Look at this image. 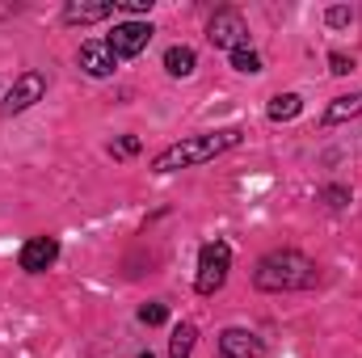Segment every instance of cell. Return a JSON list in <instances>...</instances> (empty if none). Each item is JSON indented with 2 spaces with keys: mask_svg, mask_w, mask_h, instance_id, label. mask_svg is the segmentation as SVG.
<instances>
[{
  "mask_svg": "<svg viewBox=\"0 0 362 358\" xmlns=\"http://www.w3.org/2000/svg\"><path fill=\"white\" fill-rule=\"evenodd\" d=\"M240 139H245V131H240V127H223V131L189 135V139H177V144H169L165 152H156L152 169H156V173H177V169L206 165V161H215V156H223V152L240 148Z\"/></svg>",
  "mask_w": 362,
  "mask_h": 358,
  "instance_id": "1",
  "label": "cell"
},
{
  "mask_svg": "<svg viewBox=\"0 0 362 358\" xmlns=\"http://www.w3.org/2000/svg\"><path fill=\"white\" fill-rule=\"evenodd\" d=\"M320 282V270L312 258H303L299 249H274L266 253L257 270H253V287L257 291H270V295H282V291H308Z\"/></svg>",
  "mask_w": 362,
  "mask_h": 358,
  "instance_id": "2",
  "label": "cell"
},
{
  "mask_svg": "<svg viewBox=\"0 0 362 358\" xmlns=\"http://www.w3.org/2000/svg\"><path fill=\"white\" fill-rule=\"evenodd\" d=\"M228 270H232V245L228 241H206L202 253H198V274H194L198 295H215L228 282Z\"/></svg>",
  "mask_w": 362,
  "mask_h": 358,
  "instance_id": "3",
  "label": "cell"
},
{
  "mask_svg": "<svg viewBox=\"0 0 362 358\" xmlns=\"http://www.w3.org/2000/svg\"><path fill=\"white\" fill-rule=\"evenodd\" d=\"M206 38L219 51H236V47H249V25H245V17L236 8H219L211 17V25H206Z\"/></svg>",
  "mask_w": 362,
  "mask_h": 358,
  "instance_id": "4",
  "label": "cell"
},
{
  "mask_svg": "<svg viewBox=\"0 0 362 358\" xmlns=\"http://www.w3.org/2000/svg\"><path fill=\"white\" fill-rule=\"evenodd\" d=\"M42 93H47V76H42V72H21V76L13 81V89L4 93L0 114H4V118H13V114L30 110L34 101H42Z\"/></svg>",
  "mask_w": 362,
  "mask_h": 358,
  "instance_id": "5",
  "label": "cell"
},
{
  "mask_svg": "<svg viewBox=\"0 0 362 358\" xmlns=\"http://www.w3.org/2000/svg\"><path fill=\"white\" fill-rule=\"evenodd\" d=\"M152 34H156V30H152L148 21H118L105 42H110V51H114L118 59H131V55H139V51L152 42Z\"/></svg>",
  "mask_w": 362,
  "mask_h": 358,
  "instance_id": "6",
  "label": "cell"
},
{
  "mask_svg": "<svg viewBox=\"0 0 362 358\" xmlns=\"http://www.w3.org/2000/svg\"><path fill=\"white\" fill-rule=\"evenodd\" d=\"M55 258H59V241L55 236H30L25 245H21V253H17V262L25 274H42V270L55 266Z\"/></svg>",
  "mask_w": 362,
  "mask_h": 358,
  "instance_id": "7",
  "label": "cell"
},
{
  "mask_svg": "<svg viewBox=\"0 0 362 358\" xmlns=\"http://www.w3.org/2000/svg\"><path fill=\"white\" fill-rule=\"evenodd\" d=\"M219 358H266V342L249 329H223L219 333Z\"/></svg>",
  "mask_w": 362,
  "mask_h": 358,
  "instance_id": "8",
  "label": "cell"
},
{
  "mask_svg": "<svg viewBox=\"0 0 362 358\" xmlns=\"http://www.w3.org/2000/svg\"><path fill=\"white\" fill-rule=\"evenodd\" d=\"M114 8H118V0H72V4H64V21L68 25H93V21L114 17Z\"/></svg>",
  "mask_w": 362,
  "mask_h": 358,
  "instance_id": "9",
  "label": "cell"
},
{
  "mask_svg": "<svg viewBox=\"0 0 362 358\" xmlns=\"http://www.w3.org/2000/svg\"><path fill=\"white\" fill-rule=\"evenodd\" d=\"M81 68H85L89 76H110V72L118 68V55L110 51L105 38H89V42L81 47Z\"/></svg>",
  "mask_w": 362,
  "mask_h": 358,
  "instance_id": "10",
  "label": "cell"
},
{
  "mask_svg": "<svg viewBox=\"0 0 362 358\" xmlns=\"http://www.w3.org/2000/svg\"><path fill=\"white\" fill-rule=\"evenodd\" d=\"M362 114V93H350V97H333V105L325 110V127H337L346 118H358Z\"/></svg>",
  "mask_w": 362,
  "mask_h": 358,
  "instance_id": "11",
  "label": "cell"
},
{
  "mask_svg": "<svg viewBox=\"0 0 362 358\" xmlns=\"http://www.w3.org/2000/svg\"><path fill=\"white\" fill-rule=\"evenodd\" d=\"M299 110H303V97H299V93H278L266 114H270V122H291Z\"/></svg>",
  "mask_w": 362,
  "mask_h": 358,
  "instance_id": "12",
  "label": "cell"
},
{
  "mask_svg": "<svg viewBox=\"0 0 362 358\" xmlns=\"http://www.w3.org/2000/svg\"><path fill=\"white\" fill-rule=\"evenodd\" d=\"M194 64H198V55H194L189 47H169V51H165V72H169V76H189Z\"/></svg>",
  "mask_w": 362,
  "mask_h": 358,
  "instance_id": "13",
  "label": "cell"
},
{
  "mask_svg": "<svg viewBox=\"0 0 362 358\" xmlns=\"http://www.w3.org/2000/svg\"><path fill=\"white\" fill-rule=\"evenodd\" d=\"M194 342H198V329L194 325H177L173 342H169V358H189L194 354Z\"/></svg>",
  "mask_w": 362,
  "mask_h": 358,
  "instance_id": "14",
  "label": "cell"
},
{
  "mask_svg": "<svg viewBox=\"0 0 362 358\" xmlns=\"http://www.w3.org/2000/svg\"><path fill=\"white\" fill-rule=\"evenodd\" d=\"M232 68L253 76V72H262V55H257L253 47H236V51H232Z\"/></svg>",
  "mask_w": 362,
  "mask_h": 358,
  "instance_id": "15",
  "label": "cell"
},
{
  "mask_svg": "<svg viewBox=\"0 0 362 358\" xmlns=\"http://www.w3.org/2000/svg\"><path fill=\"white\" fill-rule=\"evenodd\" d=\"M165 316H169L165 304H144V308H139V321H144V325H165Z\"/></svg>",
  "mask_w": 362,
  "mask_h": 358,
  "instance_id": "16",
  "label": "cell"
},
{
  "mask_svg": "<svg viewBox=\"0 0 362 358\" xmlns=\"http://www.w3.org/2000/svg\"><path fill=\"white\" fill-rule=\"evenodd\" d=\"M110 152H114V156H122V161H127V156H135V152H139V139H135V135H122V139H118V144H114V148H110Z\"/></svg>",
  "mask_w": 362,
  "mask_h": 358,
  "instance_id": "17",
  "label": "cell"
},
{
  "mask_svg": "<svg viewBox=\"0 0 362 358\" xmlns=\"http://www.w3.org/2000/svg\"><path fill=\"white\" fill-rule=\"evenodd\" d=\"M329 72L333 76H346V72H354V59L350 55H329Z\"/></svg>",
  "mask_w": 362,
  "mask_h": 358,
  "instance_id": "18",
  "label": "cell"
},
{
  "mask_svg": "<svg viewBox=\"0 0 362 358\" xmlns=\"http://www.w3.org/2000/svg\"><path fill=\"white\" fill-rule=\"evenodd\" d=\"M346 198H350V194H346L341 185H329V190H325V202H329V207H341Z\"/></svg>",
  "mask_w": 362,
  "mask_h": 358,
  "instance_id": "19",
  "label": "cell"
},
{
  "mask_svg": "<svg viewBox=\"0 0 362 358\" xmlns=\"http://www.w3.org/2000/svg\"><path fill=\"white\" fill-rule=\"evenodd\" d=\"M118 8H127V13H148L152 0H118Z\"/></svg>",
  "mask_w": 362,
  "mask_h": 358,
  "instance_id": "20",
  "label": "cell"
},
{
  "mask_svg": "<svg viewBox=\"0 0 362 358\" xmlns=\"http://www.w3.org/2000/svg\"><path fill=\"white\" fill-rule=\"evenodd\" d=\"M350 21V8H329V25H346Z\"/></svg>",
  "mask_w": 362,
  "mask_h": 358,
  "instance_id": "21",
  "label": "cell"
},
{
  "mask_svg": "<svg viewBox=\"0 0 362 358\" xmlns=\"http://www.w3.org/2000/svg\"><path fill=\"white\" fill-rule=\"evenodd\" d=\"M139 358H152V354H139Z\"/></svg>",
  "mask_w": 362,
  "mask_h": 358,
  "instance_id": "22",
  "label": "cell"
}]
</instances>
